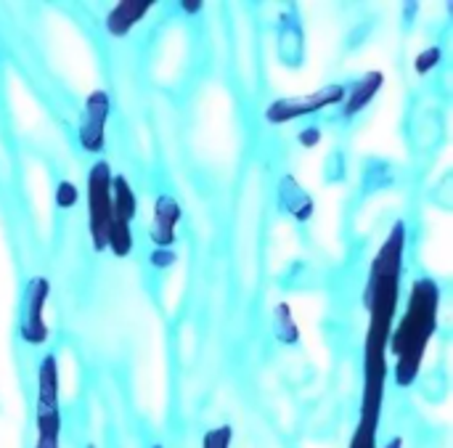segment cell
<instances>
[{"instance_id":"1","label":"cell","mask_w":453,"mask_h":448,"mask_svg":"<svg viewBox=\"0 0 453 448\" xmlns=\"http://www.w3.org/2000/svg\"><path fill=\"white\" fill-rule=\"evenodd\" d=\"M438 305H441L438 284L430 279H417L406 316L401 319V324L393 335V353L398 359L395 382L401 388H409L419 375L427 343L438 329Z\"/></svg>"},{"instance_id":"2","label":"cell","mask_w":453,"mask_h":448,"mask_svg":"<svg viewBox=\"0 0 453 448\" xmlns=\"http://www.w3.org/2000/svg\"><path fill=\"white\" fill-rule=\"evenodd\" d=\"M403 247H406V226L398 220L382 244L380 255L372 263L364 305L372 313L369 324V343L388 345L393 319H395V305H398V290H401V268H403Z\"/></svg>"},{"instance_id":"3","label":"cell","mask_w":453,"mask_h":448,"mask_svg":"<svg viewBox=\"0 0 453 448\" xmlns=\"http://www.w3.org/2000/svg\"><path fill=\"white\" fill-rule=\"evenodd\" d=\"M88 212L93 247L101 252L106 250L111 226V170L106 162H96L88 173Z\"/></svg>"},{"instance_id":"4","label":"cell","mask_w":453,"mask_h":448,"mask_svg":"<svg viewBox=\"0 0 453 448\" xmlns=\"http://www.w3.org/2000/svg\"><path fill=\"white\" fill-rule=\"evenodd\" d=\"M58 364L56 356H45L40 364V396H37V438L58 441Z\"/></svg>"},{"instance_id":"5","label":"cell","mask_w":453,"mask_h":448,"mask_svg":"<svg viewBox=\"0 0 453 448\" xmlns=\"http://www.w3.org/2000/svg\"><path fill=\"white\" fill-rule=\"evenodd\" d=\"M345 88L342 85H326L311 96H297V98H279L268 106L265 112V120L273 122V125H281V122H289V120H297V117H305V114H313L324 106H332V104H340L345 98Z\"/></svg>"},{"instance_id":"6","label":"cell","mask_w":453,"mask_h":448,"mask_svg":"<svg viewBox=\"0 0 453 448\" xmlns=\"http://www.w3.org/2000/svg\"><path fill=\"white\" fill-rule=\"evenodd\" d=\"M45 300H48V282L42 276L29 279L21 305V340L29 345H42L48 340V327L42 321Z\"/></svg>"},{"instance_id":"7","label":"cell","mask_w":453,"mask_h":448,"mask_svg":"<svg viewBox=\"0 0 453 448\" xmlns=\"http://www.w3.org/2000/svg\"><path fill=\"white\" fill-rule=\"evenodd\" d=\"M109 120V96L104 90H93L85 101L82 122H80V143L85 151H104V125Z\"/></svg>"},{"instance_id":"8","label":"cell","mask_w":453,"mask_h":448,"mask_svg":"<svg viewBox=\"0 0 453 448\" xmlns=\"http://www.w3.org/2000/svg\"><path fill=\"white\" fill-rule=\"evenodd\" d=\"M180 220V207L173 197L162 194L154 205V226H151V242L157 250H167L175 242V226Z\"/></svg>"},{"instance_id":"9","label":"cell","mask_w":453,"mask_h":448,"mask_svg":"<svg viewBox=\"0 0 453 448\" xmlns=\"http://www.w3.org/2000/svg\"><path fill=\"white\" fill-rule=\"evenodd\" d=\"M149 8H151V0H122V3H117L106 19L109 35L125 37L130 32V27H135V21H141L146 16Z\"/></svg>"},{"instance_id":"10","label":"cell","mask_w":453,"mask_h":448,"mask_svg":"<svg viewBox=\"0 0 453 448\" xmlns=\"http://www.w3.org/2000/svg\"><path fill=\"white\" fill-rule=\"evenodd\" d=\"M382 82H385V74L382 72H377V69H372V72H366L350 90H348V101H345V117H353V114H358L377 93H380V88H382Z\"/></svg>"},{"instance_id":"11","label":"cell","mask_w":453,"mask_h":448,"mask_svg":"<svg viewBox=\"0 0 453 448\" xmlns=\"http://www.w3.org/2000/svg\"><path fill=\"white\" fill-rule=\"evenodd\" d=\"M111 186H114V197H111V223L130 226V220H133V215L138 210L135 194H133L130 183L125 181V175H111Z\"/></svg>"},{"instance_id":"12","label":"cell","mask_w":453,"mask_h":448,"mask_svg":"<svg viewBox=\"0 0 453 448\" xmlns=\"http://www.w3.org/2000/svg\"><path fill=\"white\" fill-rule=\"evenodd\" d=\"M281 207L292 212L297 220H308L313 215V199L308 197V191L300 189V183L292 175H284L281 181Z\"/></svg>"},{"instance_id":"13","label":"cell","mask_w":453,"mask_h":448,"mask_svg":"<svg viewBox=\"0 0 453 448\" xmlns=\"http://www.w3.org/2000/svg\"><path fill=\"white\" fill-rule=\"evenodd\" d=\"M276 335H279V340H284V343H297V327L292 324V311H289V305H279L276 308Z\"/></svg>"},{"instance_id":"14","label":"cell","mask_w":453,"mask_h":448,"mask_svg":"<svg viewBox=\"0 0 453 448\" xmlns=\"http://www.w3.org/2000/svg\"><path fill=\"white\" fill-rule=\"evenodd\" d=\"M403 441L401 438H393L385 448H401ZM350 448H377V428H366V425H358L356 428V436L350 441Z\"/></svg>"},{"instance_id":"15","label":"cell","mask_w":453,"mask_h":448,"mask_svg":"<svg viewBox=\"0 0 453 448\" xmlns=\"http://www.w3.org/2000/svg\"><path fill=\"white\" fill-rule=\"evenodd\" d=\"M231 428L228 425H223V428H215V430H210L207 436H204V444L202 448H228L231 446Z\"/></svg>"},{"instance_id":"16","label":"cell","mask_w":453,"mask_h":448,"mask_svg":"<svg viewBox=\"0 0 453 448\" xmlns=\"http://www.w3.org/2000/svg\"><path fill=\"white\" fill-rule=\"evenodd\" d=\"M438 61H441V48H427V50L419 53V58H417V72L425 74V72H430Z\"/></svg>"},{"instance_id":"17","label":"cell","mask_w":453,"mask_h":448,"mask_svg":"<svg viewBox=\"0 0 453 448\" xmlns=\"http://www.w3.org/2000/svg\"><path fill=\"white\" fill-rule=\"evenodd\" d=\"M74 202H77V189H74L72 183L64 181V183L58 186V205H61V207H69V205H74Z\"/></svg>"},{"instance_id":"18","label":"cell","mask_w":453,"mask_h":448,"mask_svg":"<svg viewBox=\"0 0 453 448\" xmlns=\"http://www.w3.org/2000/svg\"><path fill=\"white\" fill-rule=\"evenodd\" d=\"M173 260H175V255L170 250H154V255H151V263L157 268H167V266H173Z\"/></svg>"},{"instance_id":"19","label":"cell","mask_w":453,"mask_h":448,"mask_svg":"<svg viewBox=\"0 0 453 448\" xmlns=\"http://www.w3.org/2000/svg\"><path fill=\"white\" fill-rule=\"evenodd\" d=\"M319 141H321V133H319L316 127H311V130H305V133L300 135V143H303V146H316Z\"/></svg>"},{"instance_id":"20","label":"cell","mask_w":453,"mask_h":448,"mask_svg":"<svg viewBox=\"0 0 453 448\" xmlns=\"http://www.w3.org/2000/svg\"><path fill=\"white\" fill-rule=\"evenodd\" d=\"M35 448H58V441H50V438H37V446Z\"/></svg>"},{"instance_id":"21","label":"cell","mask_w":453,"mask_h":448,"mask_svg":"<svg viewBox=\"0 0 453 448\" xmlns=\"http://www.w3.org/2000/svg\"><path fill=\"white\" fill-rule=\"evenodd\" d=\"M183 8H186L188 13H194V11H199V8H202V3H194V0H186V3H183Z\"/></svg>"},{"instance_id":"22","label":"cell","mask_w":453,"mask_h":448,"mask_svg":"<svg viewBox=\"0 0 453 448\" xmlns=\"http://www.w3.org/2000/svg\"><path fill=\"white\" fill-rule=\"evenodd\" d=\"M154 448H162V446H154Z\"/></svg>"},{"instance_id":"23","label":"cell","mask_w":453,"mask_h":448,"mask_svg":"<svg viewBox=\"0 0 453 448\" xmlns=\"http://www.w3.org/2000/svg\"><path fill=\"white\" fill-rule=\"evenodd\" d=\"M88 448H93V446H88Z\"/></svg>"}]
</instances>
